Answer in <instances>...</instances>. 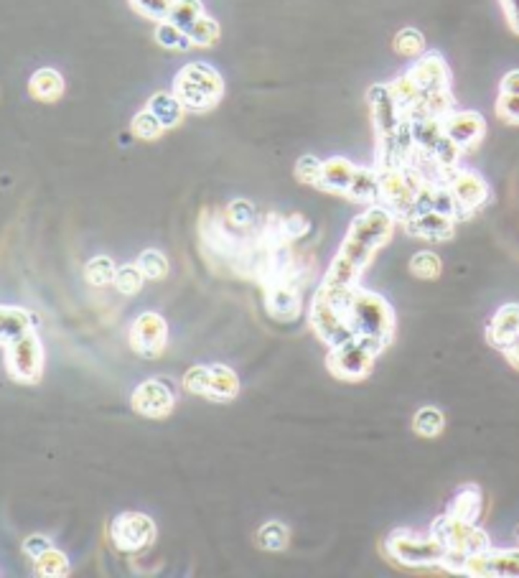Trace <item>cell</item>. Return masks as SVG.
I'll list each match as a JSON object with an SVG mask.
<instances>
[{
    "label": "cell",
    "instance_id": "6da1fadb",
    "mask_svg": "<svg viewBox=\"0 0 519 578\" xmlns=\"http://www.w3.org/2000/svg\"><path fill=\"white\" fill-rule=\"evenodd\" d=\"M395 225L397 219L382 204H369L362 214H357L349 230H346L334 263L326 270L321 291L339 298V301H346L349 291L359 286L364 268L392 240Z\"/></svg>",
    "mask_w": 519,
    "mask_h": 578
},
{
    "label": "cell",
    "instance_id": "7a4b0ae2",
    "mask_svg": "<svg viewBox=\"0 0 519 578\" xmlns=\"http://www.w3.org/2000/svg\"><path fill=\"white\" fill-rule=\"evenodd\" d=\"M346 321L352 326L354 337H367L380 344H390L395 334V311L380 293L354 286L344 301Z\"/></svg>",
    "mask_w": 519,
    "mask_h": 578
},
{
    "label": "cell",
    "instance_id": "3957f363",
    "mask_svg": "<svg viewBox=\"0 0 519 578\" xmlns=\"http://www.w3.org/2000/svg\"><path fill=\"white\" fill-rule=\"evenodd\" d=\"M173 95L184 105L186 113H207L222 100L224 79L212 64L191 62L176 74Z\"/></svg>",
    "mask_w": 519,
    "mask_h": 578
},
{
    "label": "cell",
    "instance_id": "277c9868",
    "mask_svg": "<svg viewBox=\"0 0 519 578\" xmlns=\"http://www.w3.org/2000/svg\"><path fill=\"white\" fill-rule=\"evenodd\" d=\"M425 176L415 166H400V169H380V199L377 204L392 212L397 222L415 214L418 207V191L425 184Z\"/></svg>",
    "mask_w": 519,
    "mask_h": 578
},
{
    "label": "cell",
    "instance_id": "5b68a950",
    "mask_svg": "<svg viewBox=\"0 0 519 578\" xmlns=\"http://www.w3.org/2000/svg\"><path fill=\"white\" fill-rule=\"evenodd\" d=\"M385 344L374 342L367 337H352L344 344H336L329 349L326 357V367L334 377L344 382H359L372 372L374 360L385 352Z\"/></svg>",
    "mask_w": 519,
    "mask_h": 578
},
{
    "label": "cell",
    "instance_id": "8992f818",
    "mask_svg": "<svg viewBox=\"0 0 519 578\" xmlns=\"http://www.w3.org/2000/svg\"><path fill=\"white\" fill-rule=\"evenodd\" d=\"M265 309L275 321H296L303 304V275L301 270L275 273L263 278Z\"/></svg>",
    "mask_w": 519,
    "mask_h": 578
},
{
    "label": "cell",
    "instance_id": "52a82bcc",
    "mask_svg": "<svg viewBox=\"0 0 519 578\" xmlns=\"http://www.w3.org/2000/svg\"><path fill=\"white\" fill-rule=\"evenodd\" d=\"M387 553L402 566L413 568H436L446 561L448 548L438 538H418V535L408 533V530H395L387 538Z\"/></svg>",
    "mask_w": 519,
    "mask_h": 578
},
{
    "label": "cell",
    "instance_id": "ba28073f",
    "mask_svg": "<svg viewBox=\"0 0 519 578\" xmlns=\"http://www.w3.org/2000/svg\"><path fill=\"white\" fill-rule=\"evenodd\" d=\"M6 370L21 385H36L44 375V344L36 329L6 344Z\"/></svg>",
    "mask_w": 519,
    "mask_h": 578
},
{
    "label": "cell",
    "instance_id": "9c48e42d",
    "mask_svg": "<svg viewBox=\"0 0 519 578\" xmlns=\"http://www.w3.org/2000/svg\"><path fill=\"white\" fill-rule=\"evenodd\" d=\"M311 326L316 337L326 344V347H336V344H344L346 339H352L354 332L349 321H346L344 301L329 296L319 288L316 296H313L311 304Z\"/></svg>",
    "mask_w": 519,
    "mask_h": 578
},
{
    "label": "cell",
    "instance_id": "30bf717a",
    "mask_svg": "<svg viewBox=\"0 0 519 578\" xmlns=\"http://www.w3.org/2000/svg\"><path fill=\"white\" fill-rule=\"evenodd\" d=\"M430 535L441 540L448 550L461 553V556H474V553H484L492 550V540L481 528H476V522L458 520L453 515H443L433 522Z\"/></svg>",
    "mask_w": 519,
    "mask_h": 578
},
{
    "label": "cell",
    "instance_id": "8fae6325",
    "mask_svg": "<svg viewBox=\"0 0 519 578\" xmlns=\"http://www.w3.org/2000/svg\"><path fill=\"white\" fill-rule=\"evenodd\" d=\"M158 528L143 512H123L112 520V540L123 553H143L156 543Z\"/></svg>",
    "mask_w": 519,
    "mask_h": 578
},
{
    "label": "cell",
    "instance_id": "7c38bea8",
    "mask_svg": "<svg viewBox=\"0 0 519 578\" xmlns=\"http://www.w3.org/2000/svg\"><path fill=\"white\" fill-rule=\"evenodd\" d=\"M446 186L451 189L453 199H456L458 209H461V219L479 212L489 202V197H492V189L484 181V176L471 169H464V166H456L446 176Z\"/></svg>",
    "mask_w": 519,
    "mask_h": 578
},
{
    "label": "cell",
    "instance_id": "4fadbf2b",
    "mask_svg": "<svg viewBox=\"0 0 519 578\" xmlns=\"http://www.w3.org/2000/svg\"><path fill=\"white\" fill-rule=\"evenodd\" d=\"M168 342V324L156 311H146L133 321L130 329V347L140 354V357H158L166 349Z\"/></svg>",
    "mask_w": 519,
    "mask_h": 578
},
{
    "label": "cell",
    "instance_id": "5bb4252c",
    "mask_svg": "<svg viewBox=\"0 0 519 578\" xmlns=\"http://www.w3.org/2000/svg\"><path fill=\"white\" fill-rule=\"evenodd\" d=\"M443 135L453 146H458L461 151H469V148L479 146L481 138L486 135V120L484 115H479L476 110H453L446 118L441 120Z\"/></svg>",
    "mask_w": 519,
    "mask_h": 578
},
{
    "label": "cell",
    "instance_id": "9a60e30c",
    "mask_svg": "<svg viewBox=\"0 0 519 578\" xmlns=\"http://www.w3.org/2000/svg\"><path fill=\"white\" fill-rule=\"evenodd\" d=\"M130 403L143 418H166L176 405V395L163 380H146L135 388Z\"/></svg>",
    "mask_w": 519,
    "mask_h": 578
},
{
    "label": "cell",
    "instance_id": "2e32d148",
    "mask_svg": "<svg viewBox=\"0 0 519 578\" xmlns=\"http://www.w3.org/2000/svg\"><path fill=\"white\" fill-rule=\"evenodd\" d=\"M405 74L413 79L423 95L438 90H451V69H448L446 59H443L441 54H436V51H433V54H420L413 67Z\"/></svg>",
    "mask_w": 519,
    "mask_h": 578
},
{
    "label": "cell",
    "instance_id": "e0dca14e",
    "mask_svg": "<svg viewBox=\"0 0 519 578\" xmlns=\"http://www.w3.org/2000/svg\"><path fill=\"white\" fill-rule=\"evenodd\" d=\"M367 105L372 110L374 128H377V138L382 135H390L405 123V115H402L400 105L392 97L390 85H372L367 90Z\"/></svg>",
    "mask_w": 519,
    "mask_h": 578
},
{
    "label": "cell",
    "instance_id": "ac0fdd59",
    "mask_svg": "<svg viewBox=\"0 0 519 578\" xmlns=\"http://www.w3.org/2000/svg\"><path fill=\"white\" fill-rule=\"evenodd\" d=\"M402 230L408 232L410 237L443 242L451 240L453 232H456V219L446 217L441 212H433V209H423V212H415L408 219H402Z\"/></svg>",
    "mask_w": 519,
    "mask_h": 578
},
{
    "label": "cell",
    "instance_id": "d6986e66",
    "mask_svg": "<svg viewBox=\"0 0 519 578\" xmlns=\"http://www.w3.org/2000/svg\"><path fill=\"white\" fill-rule=\"evenodd\" d=\"M519 337V304H504L486 326V339L497 349H507Z\"/></svg>",
    "mask_w": 519,
    "mask_h": 578
},
{
    "label": "cell",
    "instance_id": "ffe728a7",
    "mask_svg": "<svg viewBox=\"0 0 519 578\" xmlns=\"http://www.w3.org/2000/svg\"><path fill=\"white\" fill-rule=\"evenodd\" d=\"M354 169H357V166L341 156L329 158V161H321L319 189L329 191V194H344L346 197V189H349V184H352Z\"/></svg>",
    "mask_w": 519,
    "mask_h": 578
},
{
    "label": "cell",
    "instance_id": "44dd1931",
    "mask_svg": "<svg viewBox=\"0 0 519 578\" xmlns=\"http://www.w3.org/2000/svg\"><path fill=\"white\" fill-rule=\"evenodd\" d=\"M39 319L21 306H0V344L13 342L21 334L36 329Z\"/></svg>",
    "mask_w": 519,
    "mask_h": 578
},
{
    "label": "cell",
    "instance_id": "7402d4cb",
    "mask_svg": "<svg viewBox=\"0 0 519 578\" xmlns=\"http://www.w3.org/2000/svg\"><path fill=\"white\" fill-rule=\"evenodd\" d=\"M222 219L229 230L237 232V235H242V237H252L257 232V227H260V222H257V209L252 207L250 202H245V199H235V202H229L227 209H224Z\"/></svg>",
    "mask_w": 519,
    "mask_h": 578
},
{
    "label": "cell",
    "instance_id": "603a6c76",
    "mask_svg": "<svg viewBox=\"0 0 519 578\" xmlns=\"http://www.w3.org/2000/svg\"><path fill=\"white\" fill-rule=\"evenodd\" d=\"M28 92L39 102H56L64 95V77L51 67L36 69L28 82Z\"/></svg>",
    "mask_w": 519,
    "mask_h": 578
},
{
    "label": "cell",
    "instance_id": "cb8c5ba5",
    "mask_svg": "<svg viewBox=\"0 0 519 578\" xmlns=\"http://www.w3.org/2000/svg\"><path fill=\"white\" fill-rule=\"evenodd\" d=\"M346 197L354 202L377 204L380 199V169H354L352 184L346 189Z\"/></svg>",
    "mask_w": 519,
    "mask_h": 578
},
{
    "label": "cell",
    "instance_id": "d4e9b609",
    "mask_svg": "<svg viewBox=\"0 0 519 578\" xmlns=\"http://www.w3.org/2000/svg\"><path fill=\"white\" fill-rule=\"evenodd\" d=\"M240 395V377L224 365H212V377H209L207 398L214 403H229Z\"/></svg>",
    "mask_w": 519,
    "mask_h": 578
},
{
    "label": "cell",
    "instance_id": "484cf974",
    "mask_svg": "<svg viewBox=\"0 0 519 578\" xmlns=\"http://www.w3.org/2000/svg\"><path fill=\"white\" fill-rule=\"evenodd\" d=\"M146 110H151V113L158 118V123H161L166 130L176 128V125L184 120V113H186L184 105L176 100L173 92H158V95H153L151 100H148Z\"/></svg>",
    "mask_w": 519,
    "mask_h": 578
},
{
    "label": "cell",
    "instance_id": "4316f807",
    "mask_svg": "<svg viewBox=\"0 0 519 578\" xmlns=\"http://www.w3.org/2000/svg\"><path fill=\"white\" fill-rule=\"evenodd\" d=\"M410 133H413L415 151L430 153L438 146V143H441L443 125L438 118H420L410 123Z\"/></svg>",
    "mask_w": 519,
    "mask_h": 578
},
{
    "label": "cell",
    "instance_id": "83f0119b",
    "mask_svg": "<svg viewBox=\"0 0 519 578\" xmlns=\"http://www.w3.org/2000/svg\"><path fill=\"white\" fill-rule=\"evenodd\" d=\"M448 515L458 517V520H469V522L479 520V515H481L479 487L469 484V487L461 489V492L456 494V500L451 502V507H448Z\"/></svg>",
    "mask_w": 519,
    "mask_h": 578
},
{
    "label": "cell",
    "instance_id": "f1b7e54d",
    "mask_svg": "<svg viewBox=\"0 0 519 578\" xmlns=\"http://www.w3.org/2000/svg\"><path fill=\"white\" fill-rule=\"evenodd\" d=\"M34 571H36V576H44V578H64V576H69L72 566H69L67 553H62L59 548H49L34 561Z\"/></svg>",
    "mask_w": 519,
    "mask_h": 578
},
{
    "label": "cell",
    "instance_id": "f546056e",
    "mask_svg": "<svg viewBox=\"0 0 519 578\" xmlns=\"http://www.w3.org/2000/svg\"><path fill=\"white\" fill-rule=\"evenodd\" d=\"M115 273H118V265L112 263V258H107V255H97V258H92L90 263L84 265V281L95 288L112 286Z\"/></svg>",
    "mask_w": 519,
    "mask_h": 578
},
{
    "label": "cell",
    "instance_id": "4dcf8cb0",
    "mask_svg": "<svg viewBox=\"0 0 519 578\" xmlns=\"http://www.w3.org/2000/svg\"><path fill=\"white\" fill-rule=\"evenodd\" d=\"M204 16V6L201 0H173L171 11H168L166 21H171L173 26L189 31L199 18Z\"/></svg>",
    "mask_w": 519,
    "mask_h": 578
},
{
    "label": "cell",
    "instance_id": "1f68e13d",
    "mask_svg": "<svg viewBox=\"0 0 519 578\" xmlns=\"http://www.w3.org/2000/svg\"><path fill=\"white\" fill-rule=\"evenodd\" d=\"M413 428L418 436L423 438H436L441 436L443 428H446V418L438 408H420L413 418Z\"/></svg>",
    "mask_w": 519,
    "mask_h": 578
},
{
    "label": "cell",
    "instance_id": "d6a6232c",
    "mask_svg": "<svg viewBox=\"0 0 519 578\" xmlns=\"http://www.w3.org/2000/svg\"><path fill=\"white\" fill-rule=\"evenodd\" d=\"M156 41L163 46V49H171V51H186L191 49V39L189 34H186L184 29H179V26H173L171 21H158L156 26Z\"/></svg>",
    "mask_w": 519,
    "mask_h": 578
},
{
    "label": "cell",
    "instance_id": "836d02e7",
    "mask_svg": "<svg viewBox=\"0 0 519 578\" xmlns=\"http://www.w3.org/2000/svg\"><path fill=\"white\" fill-rule=\"evenodd\" d=\"M428 209L446 214V217H453L456 222L461 219V209H458L456 199H453V194H451V189L446 186V181H436V184H433V189H430Z\"/></svg>",
    "mask_w": 519,
    "mask_h": 578
},
{
    "label": "cell",
    "instance_id": "e575fe53",
    "mask_svg": "<svg viewBox=\"0 0 519 578\" xmlns=\"http://www.w3.org/2000/svg\"><path fill=\"white\" fill-rule=\"evenodd\" d=\"M390 92H392V97H395L397 105H400L402 115L408 113L413 105H418V100L423 97V92L418 90V85H415L408 74H402V77H397L395 82H390Z\"/></svg>",
    "mask_w": 519,
    "mask_h": 578
},
{
    "label": "cell",
    "instance_id": "d590c367",
    "mask_svg": "<svg viewBox=\"0 0 519 578\" xmlns=\"http://www.w3.org/2000/svg\"><path fill=\"white\" fill-rule=\"evenodd\" d=\"M443 263L436 253H430V250H423V253H415L410 258V273L420 281H436L438 275H441Z\"/></svg>",
    "mask_w": 519,
    "mask_h": 578
},
{
    "label": "cell",
    "instance_id": "8d00e7d4",
    "mask_svg": "<svg viewBox=\"0 0 519 578\" xmlns=\"http://www.w3.org/2000/svg\"><path fill=\"white\" fill-rule=\"evenodd\" d=\"M143 283H146V275H143V270L138 268V263H128V265H123V268H118L112 286L118 288L123 296H135V293H140Z\"/></svg>",
    "mask_w": 519,
    "mask_h": 578
},
{
    "label": "cell",
    "instance_id": "74e56055",
    "mask_svg": "<svg viewBox=\"0 0 519 578\" xmlns=\"http://www.w3.org/2000/svg\"><path fill=\"white\" fill-rule=\"evenodd\" d=\"M257 540H260V545H263L265 550L275 553V550L288 548L291 533H288V528H285L283 522L270 520V522H265L263 528H260V533H257Z\"/></svg>",
    "mask_w": 519,
    "mask_h": 578
},
{
    "label": "cell",
    "instance_id": "f35d334b",
    "mask_svg": "<svg viewBox=\"0 0 519 578\" xmlns=\"http://www.w3.org/2000/svg\"><path fill=\"white\" fill-rule=\"evenodd\" d=\"M395 51L400 57L418 59L420 54H425V36L418 29H402L395 36Z\"/></svg>",
    "mask_w": 519,
    "mask_h": 578
},
{
    "label": "cell",
    "instance_id": "ab89813d",
    "mask_svg": "<svg viewBox=\"0 0 519 578\" xmlns=\"http://www.w3.org/2000/svg\"><path fill=\"white\" fill-rule=\"evenodd\" d=\"M186 34H189L191 44L194 46H214L219 41V34H222V31H219V23L204 13Z\"/></svg>",
    "mask_w": 519,
    "mask_h": 578
},
{
    "label": "cell",
    "instance_id": "60d3db41",
    "mask_svg": "<svg viewBox=\"0 0 519 578\" xmlns=\"http://www.w3.org/2000/svg\"><path fill=\"white\" fill-rule=\"evenodd\" d=\"M138 268L143 270L146 281H163L168 275V260L166 255L158 253V250H143L138 258Z\"/></svg>",
    "mask_w": 519,
    "mask_h": 578
},
{
    "label": "cell",
    "instance_id": "b9f144b4",
    "mask_svg": "<svg viewBox=\"0 0 519 578\" xmlns=\"http://www.w3.org/2000/svg\"><path fill=\"white\" fill-rule=\"evenodd\" d=\"M163 130L166 128L158 123V118L151 110H143V113H138L133 118V135L140 138V141H158L163 135Z\"/></svg>",
    "mask_w": 519,
    "mask_h": 578
},
{
    "label": "cell",
    "instance_id": "7bdbcfd3",
    "mask_svg": "<svg viewBox=\"0 0 519 578\" xmlns=\"http://www.w3.org/2000/svg\"><path fill=\"white\" fill-rule=\"evenodd\" d=\"M209 377H212V367H204V365L189 367L184 375V390L191 395H204V398H207Z\"/></svg>",
    "mask_w": 519,
    "mask_h": 578
},
{
    "label": "cell",
    "instance_id": "ee69618b",
    "mask_svg": "<svg viewBox=\"0 0 519 578\" xmlns=\"http://www.w3.org/2000/svg\"><path fill=\"white\" fill-rule=\"evenodd\" d=\"M130 6H133L140 16H146L158 23L168 16L173 0H130Z\"/></svg>",
    "mask_w": 519,
    "mask_h": 578
},
{
    "label": "cell",
    "instance_id": "f6af8a7d",
    "mask_svg": "<svg viewBox=\"0 0 519 578\" xmlns=\"http://www.w3.org/2000/svg\"><path fill=\"white\" fill-rule=\"evenodd\" d=\"M319 176H321V161L313 156H301L296 163V179L301 184L308 186H319Z\"/></svg>",
    "mask_w": 519,
    "mask_h": 578
},
{
    "label": "cell",
    "instance_id": "bcb514c9",
    "mask_svg": "<svg viewBox=\"0 0 519 578\" xmlns=\"http://www.w3.org/2000/svg\"><path fill=\"white\" fill-rule=\"evenodd\" d=\"M497 115L504 123L519 125V95H507V92H502L497 100Z\"/></svg>",
    "mask_w": 519,
    "mask_h": 578
},
{
    "label": "cell",
    "instance_id": "7dc6e473",
    "mask_svg": "<svg viewBox=\"0 0 519 578\" xmlns=\"http://www.w3.org/2000/svg\"><path fill=\"white\" fill-rule=\"evenodd\" d=\"M311 230V225H308V219L301 217V214H293V217H283V237L288 242H296L301 240L306 232Z\"/></svg>",
    "mask_w": 519,
    "mask_h": 578
},
{
    "label": "cell",
    "instance_id": "c3c4849f",
    "mask_svg": "<svg viewBox=\"0 0 519 578\" xmlns=\"http://www.w3.org/2000/svg\"><path fill=\"white\" fill-rule=\"evenodd\" d=\"M49 548H54V543H51L46 535H28V538L23 540V553H26L31 561H36V558H39L41 553H46Z\"/></svg>",
    "mask_w": 519,
    "mask_h": 578
},
{
    "label": "cell",
    "instance_id": "681fc988",
    "mask_svg": "<svg viewBox=\"0 0 519 578\" xmlns=\"http://www.w3.org/2000/svg\"><path fill=\"white\" fill-rule=\"evenodd\" d=\"M504 8V16H507V23L509 29L514 31V34H519V0H499Z\"/></svg>",
    "mask_w": 519,
    "mask_h": 578
},
{
    "label": "cell",
    "instance_id": "f907efd6",
    "mask_svg": "<svg viewBox=\"0 0 519 578\" xmlns=\"http://www.w3.org/2000/svg\"><path fill=\"white\" fill-rule=\"evenodd\" d=\"M499 90L507 92V95H519V69H512V72L504 74Z\"/></svg>",
    "mask_w": 519,
    "mask_h": 578
},
{
    "label": "cell",
    "instance_id": "816d5d0a",
    "mask_svg": "<svg viewBox=\"0 0 519 578\" xmlns=\"http://www.w3.org/2000/svg\"><path fill=\"white\" fill-rule=\"evenodd\" d=\"M504 354H507V360H509V362H512V365H514V367H519V337H517V339H514V342H512V344H509V347H507V349H504Z\"/></svg>",
    "mask_w": 519,
    "mask_h": 578
}]
</instances>
